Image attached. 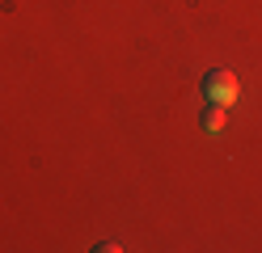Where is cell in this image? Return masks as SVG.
<instances>
[{"instance_id": "obj_1", "label": "cell", "mask_w": 262, "mask_h": 253, "mask_svg": "<svg viewBox=\"0 0 262 253\" xmlns=\"http://www.w3.org/2000/svg\"><path fill=\"white\" fill-rule=\"evenodd\" d=\"M237 93H241V84H237V76L228 72V67H211L203 76V97L216 101V106H233Z\"/></svg>"}, {"instance_id": "obj_2", "label": "cell", "mask_w": 262, "mask_h": 253, "mask_svg": "<svg viewBox=\"0 0 262 253\" xmlns=\"http://www.w3.org/2000/svg\"><path fill=\"white\" fill-rule=\"evenodd\" d=\"M203 131H224V106H216V101H207V110H203Z\"/></svg>"}]
</instances>
